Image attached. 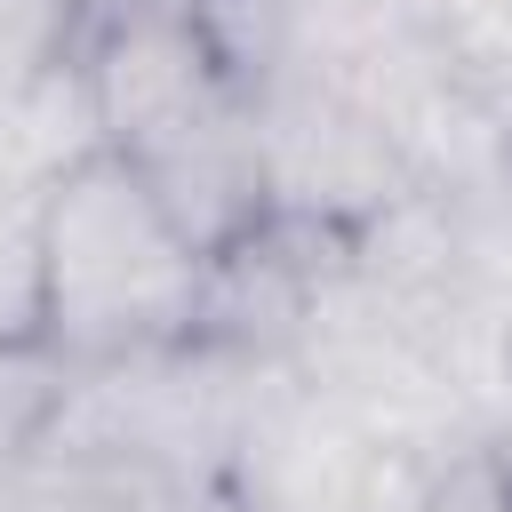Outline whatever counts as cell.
Returning <instances> with one entry per match:
<instances>
[{"mask_svg":"<svg viewBox=\"0 0 512 512\" xmlns=\"http://www.w3.org/2000/svg\"><path fill=\"white\" fill-rule=\"evenodd\" d=\"M80 96L96 144L136 160L216 264L264 224L272 200L264 128L184 8H128L88 48Z\"/></svg>","mask_w":512,"mask_h":512,"instance_id":"obj_1","label":"cell"},{"mask_svg":"<svg viewBox=\"0 0 512 512\" xmlns=\"http://www.w3.org/2000/svg\"><path fill=\"white\" fill-rule=\"evenodd\" d=\"M216 256L112 144L72 152L40 192V344L120 360L176 344L208 304Z\"/></svg>","mask_w":512,"mask_h":512,"instance_id":"obj_2","label":"cell"},{"mask_svg":"<svg viewBox=\"0 0 512 512\" xmlns=\"http://www.w3.org/2000/svg\"><path fill=\"white\" fill-rule=\"evenodd\" d=\"M72 40V0H0V120L56 88Z\"/></svg>","mask_w":512,"mask_h":512,"instance_id":"obj_3","label":"cell"},{"mask_svg":"<svg viewBox=\"0 0 512 512\" xmlns=\"http://www.w3.org/2000/svg\"><path fill=\"white\" fill-rule=\"evenodd\" d=\"M64 352L40 336H0V472L56 424L64 408Z\"/></svg>","mask_w":512,"mask_h":512,"instance_id":"obj_4","label":"cell"}]
</instances>
